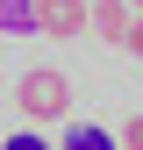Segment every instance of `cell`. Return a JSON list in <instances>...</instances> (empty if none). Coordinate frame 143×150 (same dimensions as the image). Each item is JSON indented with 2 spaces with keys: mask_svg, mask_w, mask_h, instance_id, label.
Returning a JSON list of instances; mask_svg holds the SVG:
<instances>
[{
  "mask_svg": "<svg viewBox=\"0 0 143 150\" xmlns=\"http://www.w3.org/2000/svg\"><path fill=\"white\" fill-rule=\"evenodd\" d=\"M14 107H22L29 122H57V115H72V79L64 71H29V79L14 86Z\"/></svg>",
  "mask_w": 143,
  "mask_h": 150,
  "instance_id": "obj_1",
  "label": "cell"
},
{
  "mask_svg": "<svg viewBox=\"0 0 143 150\" xmlns=\"http://www.w3.org/2000/svg\"><path fill=\"white\" fill-rule=\"evenodd\" d=\"M93 29V0H36V36L50 43H72V36Z\"/></svg>",
  "mask_w": 143,
  "mask_h": 150,
  "instance_id": "obj_2",
  "label": "cell"
},
{
  "mask_svg": "<svg viewBox=\"0 0 143 150\" xmlns=\"http://www.w3.org/2000/svg\"><path fill=\"white\" fill-rule=\"evenodd\" d=\"M129 22H136L129 0H93V36H100V43H122V36H129Z\"/></svg>",
  "mask_w": 143,
  "mask_h": 150,
  "instance_id": "obj_3",
  "label": "cell"
},
{
  "mask_svg": "<svg viewBox=\"0 0 143 150\" xmlns=\"http://www.w3.org/2000/svg\"><path fill=\"white\" fill-rule=\"evenodd\" d=\"M36 29V0H0V36H29Z\"/></svg>",
  "mask_w": 143,
  "mask_h": 150,
  "instance_id": "obj_4",
  "label": "cell"
},
{
  "mask_svg": "<svg viewBox=\"0 0 143 150\" xmlns=\"http://www.w3.org/2000/svg\"><path fill=\"white\" fill-rule=\"evenodd\" d=\"M57 150H115V136H107V129H93V122H72Z\"/></svg>",
  "mask_w": 143,
  "mask_h": 150,
  "instance_id": "obj_5",
  "label": "cell"
},
{
  "mask_svg": "<svg viewBox=\"0 0 143 150\" xmlns=\"http://www.w3.org/2000/svg\"><path fill=\"white\" fill-rule=\"evenodd\" d=\"M0 150H50V143L36 136V129H22V136H7V143H0Z\"/></svg>",
  "mask_w": 143,
  "mask_h": 150,
  "instance_id": "obj_6",
  "label": "cell"
},
{
  "mask_svg": "<svg viewBox=\"0 0 143 150\" xmlns=\"http://www.w3.org/2000/svg\"><path fill=\"white\" fill-rule=\"evenodd\" d=\"M122 50H129V57H143V14L129 22V36H122Z\"/></svg>",
  "mask_w": 143,
  "mask_h": 150,
  "instance_id": "obj_7",
  "label": "cell"
},
{
  "mask_svg": "<svg viewBox=\"0 0 143 150\" xmlns=\"http://www.w3.org/2000/svg\"><path fill=\"white\" fill-rule=\"evenodd\" d=\"M122 150H143V115H136L129 129H122Z\"/></svg>",
  "mask_w": 143,
  "mask_h": 150,
  "instance_id": "obj_8",
  "label": "cell"
},
{
  "mask_svg": "<svg viewBox=\"0 0 143 150\" xmlns=\"http://www.w3.org/2000/svg\"><path fill=\"white\" fill-rule=\"evenodd\" d=\"M129 14H143V0H129Z\"/></svg>",
  "mask_w": 143,
  "mask_h": 150,
  "instance_id": "obj_9",
  "label": "cell"
}]
</instances>
